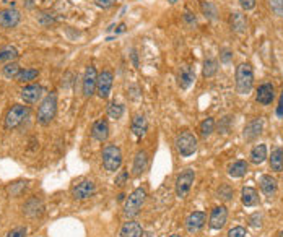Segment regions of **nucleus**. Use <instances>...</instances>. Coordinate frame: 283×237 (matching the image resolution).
<instances>
[{
  "instance_id": "nucleus-17",
  "label": "nucleus",
  "mask_w": 283,
  "mask_h": 237,
  "mask_svg": "<svg viewBox=\"0 0 283 237\" xmlns=\"http://www.w3.org/2000/svg\"><path fill=\"white\" fill-rule=\"evenodd\" d=\"M262 130H264V118H254V120H251L244 127V138L247 141L256 140L262 133Z\"/></svg>"
},
{
  "instance_id": "nucleus-38",
  "label": "nucleus",
  "mask_w": 283,
  "mask_h": 237,
  "mask_svg": "<svg viewBox=\"0 0 283 237\" xmlns=\"http://www.w3.org/2000/svg\"><path fill=\"white\" fill-rule=\"evenodd\" d=\"M249 223H251L252 228H261L262 226V216L259 215V213H254V215L251 216Z\"/></svg>"
},
{
  "instance_id": "nucleus-37",
  "label": "nucleus",
  "mask_w": 283,
  "mask_h": 237,
  "mask_svg": "<svg viewBox=\"0 0 283 237\" xmlns=\"http://www.w3.org/2000/svg\"><path fill=\"white\" fill-rule=\"evenodd\" d=\"M246 236H247L246 229H244V228H241V226L233 228V229L228 233V237H246Z\"/></svg>"
},
{
  "instance_id": "nucleus-24",
  "label": "nucleus",
  "mask_w": 283,
  "mask_h": 237,
  "mask_svg": "<svg viewBox=\"0 0 283 237\" xmlns=\"http://www.w3.org/2000/svg\"><path fill=\"white\" fill-rule=\"evenodd\" d=\"M146 164H148V156H146V153L139 151L134 159V174L140 176L146 169Z\"/></svg>"
},
{
  "instance_id": "nucleus-8",
  "label": "nucleus",
  "mask_w": 283,
  "mask_h": 237,
  "mask_svg": "<svg viewBox=\"0 0 283 237\" xmlns=\"http://www.w3.org/2000/svg\"><path fill=\"white\" fill-rule=\"evenodd\" d=\"M113 80H114L113 72H109V70H103V72L98 75L96 91H98V96L101 99H106L109 96L111 88H113Z\"/></svg>"
},
{
  "instance_id": "nucleus-29",
  "label": "nucleus",
  "mask_w": 283,
  "mask_h": 237,
  "mask_svg": "<svg viewBox=\"0 0 283 237\" xmlns=\"http://www.w3.org/2000/svg\"><path fill=\"white\" fill-rule=\"evenodd\" d=\"M38 75H39V72H38V70H34V68L21 70V72L16 75V81H20V83H29V81H33V80H36Z\"/></svg>"
},
{
  "instance_id": "nucleus-46",
  "label": "nucleus",
  "mask_w": 283,
  "mask_h": 237,
  "mask_svg": "<svg viewBox=\"0 0 283 237\" xmlns=\"http://www.w3.org/2000/svg\"><path fill=\"white\" fill-rule=\"evenodd\" d=\"M142 237H155V236H153L151 233H145V234H142Z\"/></svg>"
},
{
  "instance_id": "nucleus-2",
  "label": "nucleus",
  "mask_w": 283,
  "mask_h": 237,
  "mask_svg": "<svg viewBox=\"0 0 283 237\" xmlns=\"http://www.w3.org/2000/svg\"><path fill=\"white\" fill-rule=\"evenodd\" d=\"M56 111H57V98L54 93H49L44 98V101L41 103L39 109H38V120L43 125L52 122V118L56 117Z\"/></svg>"
},
{
  "instance_id": "nucleus-44",
  "label": "nucleus",
  "mask_w": 283,
  "mask_h": 237,
  "mask_svg": "<svg viewBox=\"0 0 283 237\" xmlns=\"http://www.w3.org/2000/svg\"><path fill=\"white\" fill-rule=\"evenodd\" d=\"M277 116H279L280 118H283V93L280 96V103H279V106H277Z\"/></svg>"
},
{
  "instance_id": "nucleus-48",
  "label": "nucleus",
  "mask_w": 283,
  "mask_h": 237,
  "mask_svg": "<svg viewBox=\"0 0 283 237\" xmlns=\"http://www.w3.org/2000/svg\"><path fill=\"white\" fill-rule=\"evenodd\" d=\"M169 2H171V3H174V2H176V0H169Z\"/></svg>"
},
{
  "instance_id": "nucleus-39",
  "label": "nucleus",
  "mask_w": 283,
  "mask_h": 237,
  "mask_svg": "<svg viewBox=\"0 0 283 237\" xmlns=\"http://www.w3.org/2000/svg\"><path fill=\"white\" fill-rule=\"evenodd\" d=\"M127 177H129V174L126 173V171H122V173L116 177V185H117V187H124V183H126Z\"/></svg>"
},
{
  "instance_id": "nucleus-5",
  "label": "nucleus",
  "mask_w": 283,
  "mask_h": 237,
  "mask_svg": "<svg viewBox=\"0 0 283 237\" xmlns=\"http://www.w3.org/2000/svg\"><path fill=\"white\" fill-rule=\"evenodd\" d=\"M176 148L182 156H192L197 150V138L191 132H182L176 138Z\"/></svg>"
},
{
  "instance_id": "nucleus-21",
  "label": "nucleus",
  "mask_w": 283,
  "mask_h": 237,
  "mask_svg": "<svg viewBox=\"0 0 283 237\" xmlns=\"http://www.w3.org/2000/svg\"><path fill=\"white\" fill-rule=\"evenodd\" d=\"M146 118L145 116H142V114H137L134 117V120H132V132L134 135L137 138H142L143 135L146 133Z\"/></svg>"
},
{
  "instance_id": "nucleus-41",
  "label": "nucleus",
  "mask_w": 283,
  "mask_h": 237,
  "mask_svg": "<svg viewBox=\"0 0 283 237\" xmlns=\"http://www.w3.org/2000/svg\"><path fill=\"white\" fill-rule=\"evenodd\" d=\"M25 234H26V229L18 228V229H13L11 233H8L7 237H25Z\"/></svg>"
},
{
  "instance_id": "nucleus-31",
  "label": "nucleus",
  "mask_w": 283,
  "mask_h": 237,
  "mask_svg": "<svg viewBox=\"0 0 283 237\" xmlns=\"http://www.w3.org/2000/svg\"><path fill=\"white\" fill-rule=\"evenodd\" d=\"M218 70V62L215 59H205L204 62V76L205 78H212Z\"/></svg>"
},
{
  "instance_id": "nucleus-40",
  "label": "nucleus",
  "mask_w": 283,
  "mask_h": 237,
  "mask_svg": "<svg viewBox=\"0 0 283 237\" xmlns=\"http://www.w3.org/2000/svg\"><path fill=\"white\" fill-rule=\"evenodd\" d=\"M241 7H243V10H252L256 7V0H239Z\"/></svg>"
},
{
  "instance_id": "nucleus-33",
  "label": "nucleus",
  "mask_w": 283,
  "mask_h": 237,
  "mask_svg": "<svg viewBox=\"0 0 283 237\" xmlns=\"http://www.w3.org/2000/svg\"><path fill=\"white\" fill-rule=\"evenodd\" d=\"M20 73V67L18 63L15 62H10L3 67V76H7V78H16V75Z\"/></svg>"
},
{
  "instance_id": "nucleus-47",
  "label": "nucleus",
  "mask_w": 283,
  "mask_h": 237,
  "mask_svg": "<svg viewBox=\"0 0 283 237\" xmlns=\"http://www.w3.org/2000/svg\"><path fill=\"white\" fill-rule=\"evenodd\" d=\"M169 237H181V236H178V234H173V236H169Z\"/></svg>"
},
{
  "instance_id": "nucleus-45",
  "label": "nucleus",
  "mask_w": 283,
  "mask_h": 237,
  "mask_svg": "<svg viewBox=\"0 0 283 237\" xmlns=\"http://www.w3.org/2000/svg\"><path fill=\"white\" fill-rule=\"evenodd\" d=\"M231 57H233V54H231V52H229V51H223V54H221V60L223 62H225V63H228L229 60H231Z\"/></svg>"
},
{
  "instance_id": "nucleus-13",
  "label": "nucleus",
  "mask_w": 283,
  "mask_h": 237,
  "mask_svg": "<svg viewBox=\"0 0 283 237\" xmlns=\"http://www.w3.org/2000/svg\"><path fill=\"white\" fill-rule=\"evenodd\" d=\"M44 93V88L39 86V85H28L21 90V98L25 103L28 104H34L38 103V101L41 99V96H43Z\"/></svg>"
},
{
  "instance_id": "nucleus-14",
  "label": "nucleus",
  "mask_w": 283,
  "mask_h": 237,
  "mask_svg": "<svg viewBox=\"0 0 283 237\" xmlns=\"http://www.w3.org/2000/svg\"><path fill=\"white\" fill-rule=\"evenodd\" d=\"M257 103H261L262 106H269L275 99V88L272 83H264L262 86H259L257 94H256Z\"/></svg>"
},
{
  "instance_id": "nucleus-35",
  "label": "nucleus",
  "mask_w": 283,
  "mask_h": 237,
  "mask_svg": "<svg viewBox=\"0 0 283 237\" xmlns=\"http://www.w3.org/2000/svg\"><path fill=\"white\" fill-rule=\"evenodd\" d=\"M218 198H221L225 201L231 200L233 198V188L229 185H226V183H223V185L218 188Z\"/></svg>"
},
{
  "instance_id": "nucleus-26",
  "label": "nucleus",
  "mask_w": 283,
  "mask_h": 237,
  "mask_svg": "<svg viewBox=\"0 0 283 237\" xmlns=\"http://www.w3.org/2000/svg\"><path fill=\"white\" fill-rule=\"evenodd\" d=\"M251 163H254V164H261L265 161V158H267V146L265 145H257L252 148V151H251Z\"/></svg>"
},
{
  "instance_id": "nucleus-18",
  "label": "nucleus",
  "mask_w": 283,
  "mask_h": 237,
  "mask_svg": "<svg viewBox=\"0 0 283 237\" xmlns=\"http://www.w3.org/2000/svg\"><path fill=\"white\" fill-rule=\"evenodd\" d=\"M229 25H231V29L238 34H244L247 29V21L246 16L241 13V11H233L231 16H229Z\"/></svg>"
},
{
  "instance_id": "nucleus-25",
  "label": "nucleus",
  "mask_w": 283,
  "mask_h": 237,
  "mask_svg": "<svg viewBox=\"0 0 283 237\" xmlns=\"http://www.w3.org/2000/svg\"><path fill=\"white\" fill-rule=\"evenodd\" d=\"M270 168L275 173H282L283 171V150L282 148H275L270 156Z\"/></svg>"
},
{
  "instance_id": "nucleus-20",
  "label": "nucleus",
  "mask_w": 283,
  "mask_h": 237,
  "mask_svg": "<svg viewBox=\"0 0 283 237\" xmlns=\"http://www.w3.org/2000/svg\"><path fill=\"white\" fill-rule=\"evenodd\" d=\"M142 234H143L142 226L135 221L126 223L121 229V237H142Z\"/></svg>"
},
{
  "instance_id": "nucleus-11",
  "label": "nucleus",
  "mask_w": 283,
  "mask_h": 237,
  "mask_svg": "<svg viewBox=\"0 0 283 237\" xmlns=\"http://www.w3.org/2000/svg\"><path fill=\"white\" fill-rule=\"evenodd\" d=\"M20 11L15 8H7L0 11V26L2 28H15L20 23Z\"/></svg>"
},
{
  "instance_id": "nucleus-12",
  "label": "nucleus",
  "mask_w": 283,
  "mask_h": 237,
  "mask_svg": "<svg viewBox=\"0 0 283 237\" xmlns=\"http://www.w3.org/2000/svg\"><path fill=\"white\" fill-rule=\"evenodd\" d=\"M194 80H196V72L191 65H181L179 72H178V85L182 90H187L189 86L192 85Z\"/></svg>"
},
{
  "instance_id": "nucleus-16",
  "label": "nucleus",
  "mask_w": 283,
  "mask_h": 237,
  "mask_svg": "<svg viewBox=\"0 0 283 237\" xmlns=\"http://www.w3.org/2000/svg\"><path fill=\"white\" fill-rule=\"evenodd\" d=\"M94 190H96V187H94V183L91 180H83V182H80L76 187H73L72 195H73L75 200H85L88 197H91V195L94 193Z\"/></svg>"
},
{
  "instance_id": "nucleus-15",
  "label": "nucleus",
  "mask_w": 283,
  "mask_h": 237,
  "mask_svg": "<svg viewBox=\"0 0 283 237\" xmlns=\"http://www.w3.org/2000/svg\"><path fill=\"white\" fill-rule=\"evenodd\" d=\"M226 219H228V210L225 206H216L210 215V228L221 229L226 224Z\"/></svg>"
},
{
  "instance_id": "nucleus-27",
  "label": "nucleus",
  "mask_w": 283,
  "mask_h": 237,
  "mask_svg": "<svg viewBox=\"0 0 283 237\" xmlns=\"http://www.w3.org/2000/svg\"><path fill=\"white\" fill-rule=\"evenodd\" d=\"M247 173V163L246 161H236L229 166L228 174L231 177H243Z\"/></svg>"
},
{
  "instance_id": "nucleus-19",
  "label": "nucleus",
  "mask_w": 283,
  "mask_h": 237,
  "mask_svg": "<svg viewBox=\"0 0 283 237\" xmlns=\"http://www.w3.org/2000/svg\"><path fill=\"white\" fill-rule=\"evenodd\" d=\"M91 132H93V137L96 138L98 141H104L106 138L109 137V125H108V122H106V120L94 122Z\"/></svg>"
},
{
  "instance_id": "nucleus-34",
  "label": "nucleus",
  "mask_w": 283,
  "mask_h": 237,
  "mask_svg": "<svg viewBox=\"0 0 283 237\" xmlns=\"http://www.w3.org/2000/svg\"><path fill=\"white\" fill-rule=\"evenodd\" d=\"M122 114H124V106H121V104H116V103H113V104H109V108H108V116L111 117V118H121L122 117Z\"/></svg>"
},
{
  "instance_id": "nucleus-22",
  "label": "nucleus",
  "mask_w": 283,
  "mask_h": 237,
  "mask_svg": "<svg viewBox=\"0 0 283 237\" xmlns=\"http://www.w3.org/2000/svg\"><path fill=\"white\" fill-rule=\"evenodd\" d=\"M261 188L267 197H274V195L277 193L279 185H277V180L272 176H262L261 177Z\"/></svg>"
},
{
  "instance_id": "nucleus-7",
  "label": "nucleus",
  "mask_w": 283,
  "mask_h": 237,
  "mask_svg": "<svg viewBox=\"0 0 283 237\" xmlns=\"http://www.w3.org/2000/svg\"><path fill=\"white\" fill-rule=\"evenodd\" d=\"M29 109L26 106H21V104H15L11 106L7 112V117H5V127L7 128H15L18 127L20 123L25 120L26 116H28Z\"/></svg>"
},
{
  "instance_id": "nucleus-3",
  "label": "nucleus",
  "mask_w": 283,
  "mask_h": 237,
  "mask_svg": "<svg viewBox=\"0 0 283 237\" xmlns=\"http://www.w3.org/2000/svg\"><path fill=\"white\" fill-rule=\"evenodd\" d=\"M145 197H146L145 188H137V190H134L131 193V197L127 198L126 206H124V213H126V216H129V218L137 216L142 210V206H143V203H145Z\"/></svg>"
},
{
  "instance_id": "nucleus-30",
  "label": "nucleus",
  "mask_w": 283,
  "mask_h": 237,
  "mask_svg": "<svg viewBox=\"0 0 283 237\" xmlns=\"http://www.w3.org/2000/svg\"><path fill=\"white\" fill-rule=\"evenodd\" d=\"M16 57H18V52H16L15 47L7 46V47H3V49L0 51V63H3V62L10 63V62H13Z\"/></svg>"
},
{
  "instance_id": "nucleus-49",
  "label": "nucleus",
  "mask_w": 283,
  "mask_h": 237,
  "mask_svg": "<svg viewBox=\"0 0 283 237\" xmlns=\"http://www.w3.org/2000/svg\"><path fill=\"white\" fill-rule=\"evenodd\" d=\"M280 237H283V231H282V233H280Z\"/></svg>"
},
{
  "instance_id": "nucleus-42",
  "label": "nucleus",
  "mask_w": 283,
  "mask_h": 237,
  "mask_svg": "<svg viewBox=\"0 0 283 237\" xmlns=\"http://www.w3.org/2000/svg\"><path fill=\"white\" fill-rule=\"evenodd\" d=\"M96 3H98V7H101V8H109L116 3V0H96Z\"/></svg>"
},
{
  "instance_id": "nucleus-4",
  "label": "nucleus",
  "mask_w": 283,
  "mask_h": 237,
  "mask_svg": "<svg viewBox=\"0 0 283 237\" xmlns=\"http://www.w3.org/2000/svg\"><path fill=\"white\" fill-rule=\"evenodd\" d=\"M103 164L106 171H109V173H114V171L121 168L122 153L116 145H108L103 150Z\"/></svg>"
},
{
  "instance_id": "nucleus-6",
  "label": "nucleus",
  "mask_w": 283,
  "mask_h": 237,
  "mask_svg": "<svg viewBox=\"0 0 283 237\" xmlns=\"http://www.w3.org/2000/svg\"><path fill=\"white\" fill-rule=\"evenodd\" d=\"M194 179H196V173H194L192 169L182 171V173L178 176V179H176V195H178L179 198L187 197V193L194 183Z\"/></svg>"
},
{
  "instance_id": "nucleus-10",
  "label": "nucleus",
  "mask_w": 283,
  "mask_h": 237,
  "mask_svg": "<svg viewBox=\"0 0 283 237\" xmlns=\"http://www.w3.org/2000/svg\"><path fill=\"white\" fill-rule=\"evenodd\" d=\"M96 81H98V73H96V68L90 65L86 68L85 76H83V94L85 98H90L91 94L94 93V88H96Z\"/></svg>"
},
{
  "instance_id": "nucleus-9",
  "label": "nucleus",
  "mask_w": 283,
  "mask_h": 237,
  "mask_svg": "<svg viewBox=\"0 0 283 237\" xmlns=\"http://www.w3.org/2000/svg\"><path fill=\"white\" fill-rule=\"evenodd\" d=\"M204 224H205L204 211H194L186 219V229H187V233H191V234L199 233V231L204 228Z\"/></svg>"
},
{
  "instance_id": "nucleus-28",
  "label": "nucleus",
  "mask_w": 283,
  "mask_h": 237,
  "mask_svg": "<svg viewBox=\"0 0 283 237\" xmlns=\"http://www.w3.org/2000/svg\"><path fill=\"white\" fill-rule=\"evenodd\" d=\"M200 10H202V13L207 16V18H210V20H216L218 18V10H216V7L212 2L202 0V2H200Z\"/></svg>"
},
{
  "instance_id": "nucleus-1",
  "label": "nucleus",
  "mask_w": 283,
  "mask_h": 237,
  "mask_svg": "<svg viewBox=\"0 0 283 237\" xmlns=\"http://www.w3.org/2000/svg\"><path fill=\"white\" fill-rule=\"evenodd\" d=\"M254 85V72L251 63H239L236 68V90L239 94H249Z\"/></svg>"
},
{
  "instance_id": "nucleus-32",
  "label": "nucleus",
  "mask_w": 283,
  "mask_h": 237,
  "mask_svg": "<svg viewBox=\"0 0 283 237\" xmlns=\"http://www.w3.org/2000/svg\"><path fill=\"white\" fill-rule=\"evenodd\" d=\"M213 130H215V120L212 117H207L200 123V133H202V137H209Z\"/></svg>"
},
{
  "instance_id": "nucleus-23",
  "label": "nucleus",
  "mask_w": 283,
  "mask_h": 237,
  "mask_svg": "<svg viewBox=\"0 0 283 237\" xmlns=\"http://www.w3.org/2000/svg\"><path fill=\"white\" fill-rule=\"evenodd\" d=\"M241 200L244 206H256L259 203V195L252 187H244L241 190Z\"/></svg>"
},
{
  "instance_id": "nucleus-43",
  "label": "nucleus",
  "mask_w": 283,
  "mask_h": 237,
  "mask_svg": "<svg viewBox=\"0 0 283 237\" xmlns=\"http://www.w3.org/2000/svg\"><path fill=\"white\" fill-rule=\"evenodd\" d=\"M184 20L189 23V26H196V23H197L196 16H194L191 11H186V13H184Z\"/></svg>"
},
{
  "instance_id": "nucleus-36",
  "label": "nucleus",
  "mask_w": 283,
  "mask_h": 237,
  "mask_svg": "<svg viewBox=\"0 0 283 237\" xmlns=\"http://www.w3.org/2000/svg\"><path fill=\"white\" fill-rule=\"evenodd\" d=\"M269 5L277 16H283V0H269Z\"/></svg>"
}]
</instances>
